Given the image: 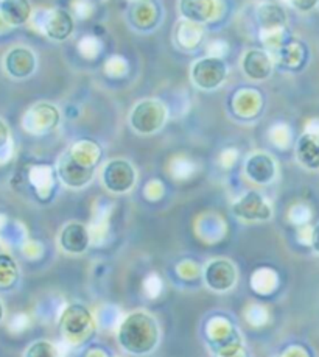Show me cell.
<instances>
[{
  "label": "cell",
  "instance_id": "cell-1",
  "mask_svg": "<svg viewBox=\"0 0 319 357\" xmlns=\"http://www.w3.org/2000/svg\"><path fill=\"white\" fill-rule=\"evenodd\" d=\"M117 340L128 354L147 356L155 351L161 342V328L150 312L136 310L122 320Z\"/></svg>",
  "mask_w": 319,
  "mask_h": 357
},
{
  "label": "cell",
  "instance_id": "cell-2",
  "mask_svg": "<svg viewBox=\"0 0 319 357\" xmlns=\"http://www.w3.org/2000/svg\"><path fill=\"white\" fill-rule=\"evenodd\" d=\"M169 111L165 105L156 98H145L131 109L130 125L141 136L157 133L167 122Z\"/></svg>",
  "mask_w": 319,
  "mask_h": 357
},
{
  "label": "cell",
  "instance_id": "cell-3",
  "mask_svg": "<svg viewBox=\"0 0 319 357\" xmlns=\"http://www.w3.org/2000/svg\"><path fill=\"white\" fill-rule=\"evenodd\" d=\"M59 329L70 343H79L94 331V317L83 304H70L64 309Z\"/></svg>",
  "mask_w": 319,
  "mask_h": 357
},
{
  "label": "cell",
  "instance_id": "cell-4",
  "mask_svg": "<svg viewBox=\"0 0 319 357\" xmlns=\"http://www.w3.org/2000/svg\"><path fill=\"white\" fill-rule=\"evenodd\" d=\"M137 172L128 160L116 158L104 164L102 170V183L104 189L111 194L122 195L130 192L136 186Z\"/></svg>",
  "mask_w": 319,
  "mask_h": 357
},
{
  "label": "cell",
  "instance_id": "cell-5",
  "mask_svg": "<svg viewBox=\"0 0 319 357\" xmlns=\"http://www.w3.org/2000/svg\"><path fill=\"white\" fill-rule=\"evenodd\" d=\"M192 82L203 91H215L224 83L228 77V68L217 56H205L196 59L190 70Z\"/></svg>",
  "mask_w": 319,
  "mask_h": 357
},
{
  "label": "cell",
  "instance_id": "cell-6",
  "mask_svg": "<svg viewBox=\"0 0 319 357\" xmlns=\"http://www.w3.org/2000/svg\"><path fill=\"white\" fill-rule=\"evenodd\" d=\"M58 175L65 186L70 189H81L94 178V164H88L74 153V150L65 151L58 161Z\"/></svg>",
  "mask_w": 319,
  "mask_h": 357
},
{
  "label": "cell",
  "instance_id": "cell-7",
  "mask_svg": "<svg viewBox=\"0 0 319 357\" xmlns=\"http://www.w3.org/2000/svg\"><path fill=\"white\" fill-rule=\"evenodd\" d=\"M237 267L234 262L224 257L212 259L204 267V282L212 292L226 294L237 284Z\"/></svg>",
  "mask_w": 319,
  "mask_h": 357
},
{
  "label": "cell",
  "instance_id": "cell-8",
  "mask_svg": "<svg viewBox=\"0 0 319 357\" xmlns=\"http://www.w3.org/2000/svg\"><path fill=\"white\" fill-rule=\"evenodd\" d=\"M232 213L246 222H267L272 217L271 204L258 192H248L232 204Z\"/></svg>",
  "mask_w": 319,
  "mask_h": 357
},
{
  "label": "cell",
  "instance_id": "cell-9",
  "mask_svg": "<svg viewBox=\"0 0 319 357\" xmlns=\"http://www.w3.org/2000/svg\"><path fill=\"white\" fill-rule=\"evenodd\" d=\"M244 174L254 184L268 186L277 176L276 160L265 151H254L246 158Z\"/></svg>",
  "mask_w": 319,
  "mask_h": 357
},
{
  "label": "cell",
  "instance_id": "cell-10",
  "mask_svg": "<svg viewBox=\"0 0 319 357\" xmlns=\"http://www.w3.org/2000/svg\"><path fill=\"white\" fill-rule=\"evenodd\" d=\"M91 245V233L86 225L79 222H70L65 225L59 234V247L68 255H83Z\"/></svg>",
  "mask_w": 319,
  "mask_h": 357
},
{
  "label": "cell",
  "instance_id": "cell-11",
  "mask_svg": "<svg viewBox=\"0 0 319 357\" xmlns=\"http://www.w3.org/2000/svg\"><path fill=\"white\" fill-rule=\"evenodd\" d=\"M242 69L251 80H267L272 72V61L268 52L260 49H251L242 58Z\"/></svg>",
  "mask_w": 319,
  "mask_h": 357
},
{
  "label": "cell",
  "instance_id": "cell-12",
  "mask_svg": "<svg viewBox=\"0 0 319 357\" xmlns=\"http://www.w3.org/2000/svg\"><path fill=\"white\" fill-rule=\"evenodd\" d=\"M5 69L15 78L30 77L36 69V56L30 49L15 47L5 56Z\"/></svg>",
  "mask_w": 319,
  "mask_h": 357
},
{
  "label": "cell",
  "instance_id": "cell-13",
  "mask_svg": "<svg viewBox=\"0 0 319 357\" xmlns=\"http://www.w3.org/2000/svg\"><path fill=\"white\" fill-rule=\"evenodd\" d=\"M296 160L307 170H319V131L307 130L297 139Z\"/></svg>",
  "mask_w": 319,
  "mask_h": 357
},
{
  "label": "cell",
  "instance_id": "cell-14",
  "mask_svg": "<svg viewBox=\"0 0 319 357\" xmlns=\"http://www.w3.org/2000/svg\"><path fill=\"white\" fill-rule=\"evenodd\" d=\"M179 13L185 21L204 24L217 13V0H179Z\"/></svg>",
  "mask_w": 319,
  "mask_h": 357
},
{
  "label": "cell",
  "instance_id": "cell-15",
  "mask_svg": "<svg viewBox=\"0 0 319 357\" xmlns=\"http://www.w3.org/2000/svg\"><path fill=\"white\" fill-rule=\"evenodd\" d=\"M44 31L49 38L55 41H64L74 31V21L65 10H53L44 21Z\"/></svg>",
  "mask_w": 319,
  "mask_h": 357
},
{
  "label": "cell",
  "instance_id": "cell-16",
  "mask_svg": "<svg viewBox=\"0 0 319 357\" xmlns=\"http://www.w3.org/2000/svg\"><path fill=\"white\" fill-rule=\"evenodd\" d=\"M0 15H2L5 24L22 25L29 21L31 16V5L29 0H3L0 5Z\"/></svg>",
  "mask_w": 319,
  "mask_h": 357
},
{
  "label": "cell",
  "instance_id": "cell-17",
  "mask_svg": "<svg viewBox=\"0 0 319 357\" xmlns=\"http://www.w3.org/2000/svg\"><path fill=\"white\" fill-rule=\"evenodd\" d=\"M26 117H30L31 125H35V128L31 130L35 131V133H42V131H47L53 127H56L59 119L56 108L47 103L36 105L35 108L29 111V116Z\"/></svg>",
  "mask_w": 319,
  "mask_h": 357
},
{
  "label": "cell",
  "instance_id": "cell-18",
  "mask_svg": "<svg viewBox=\"0 0 319 357\" xmlns=\"http://www.w3.org/2000/svg\"><path fill=\"white\" fill-rule=\"evenodd\" d=\"M258 22L263 30L274 31L282 29L287 24V15H285L281 6L274 3H263L258 8Z\"/></svg>",
  "mask_w": 319,
  "mask_h": 357
},
{
  "label": "cell",
  "instance_id": "cell-19",
  "mask_svg": "<svg viewBox=\"0 0 319 357\" xmlns=\"http://www.w3.org/2000/svg\"><path fill=\"white\" fill-rule=\"evenodd\" d=\"M19 278L16 262L8 255H0V289L15 286Z\"/></svg>",
  "mask_w": 319,
  "mask_h": 357
},
{
  "label": "cell",
  "instance_id": "cell-20",
  "mask_svg": "<svg viewBox=\"0 0 319 357\" xmlns=\"http://www.w3.org/2000/svg\"><path fill=\"white\" fill-rule=\"evenodd\" d=\"M25 357H61L56 345L47 340H38L31 343L25 351Z\"/></svg>",
  "mask_w": 319,
  "mask_h": 357
},
{
  "label": "cell",
  "instance_id": "cell-21",
  "mask_svg": "<svg viewBox=\"0 0 319 357\" xmlns=\"http://www.w3.org/2000/svg\"><path fill=\"white\" fill-rule=\"evenodd\" d=\"M285 2H287L291 8H295L297 11L309 13V11L316 8L319 0H285Z\"/></svg>",
  "mask_w": 319,
  "mask_h": 357
},
{
  "label": "cell",
  "instance_id": "cell-22",
  "mask_svg": "<svg viewBox=\"0 0 319 357\" xmlns=\"http://www.w3.org/2000/svg\"><path fill=\"white\" fill-rule=\"evenodd\" d=\"M309 243H310L311 250H313V253H316L319 256V223H316L315 227L310 229Z\"/></svg>",
  "mask_w": 319,
  "mask_h": 357
},
{
  "label": "cell",
  "instance_id": "cell-23",
  "mask_svg": "<svg viewBox=\"0 0 319 357\" xmlns=\"http://www.w3.org/2000/svg\"><path fill=\"white\" fill-rule=\"evenodd\" d=\"M10 141V130L3 121H0V150Z\"/></svg>",
  "mask_w": 319,
  "mask_h": 357
},
{
  "label": "cell",
  "instance_id": "cell-24",
  "mask_svg": "<svg viewBox=\"0 0 319 357\" xmlns=\"http://www.w3.org/2000/svg\"><path fill=\"white\" fill-rule=\"evenodd\" d=\"M3 319V306H2V301H0V321Z\"/></svg>",
  "mask_w": 319,
  "mask_h": 357
}]
</instances>
